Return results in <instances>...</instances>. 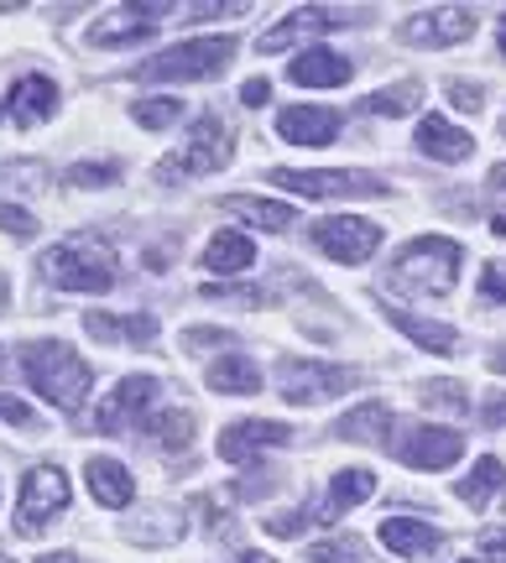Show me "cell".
<instances>
[{
	"instance_id": "cell-4",
	"label": "cell",
	"mask_w": 506,
	"mask_h": 563,
	"mask_svg": "<svg viewBox=\"0 0 506 563\" xmlns=\"http://www.w3.org/2000/svg\"><path fill=\"white\" fill-rule=\"evenodd\" d=\"M230 58H235V37H188L178 42V47H167V53H157V58H146L136 74H142L146 84L157 79H215V74H224L230 68Z\"/></svg>"
},
{
	"instance_id": "cell-22",
	"label": "cell",
	"mask_w": 506,
	"mask_h": 563,
	"mask_svg": "<svg viewBox=\"0 0 506 563\" xmlns=\"http://www.w3.org/2000/svg\"><path fill=\"white\" fill-rule=\"evenodd\" d=\"M84 329L100 344H136V350H146L157 340V319L152 313H125V319H116V313H84Z\"/></svg>"
},
{
	"instance_id": "cell-32",
	"label": "cell",
	"mask_w": 506,
	"mask_h": 563,
	"mask_svg": "<svg viewBox=\"0 0 506 563\" xmlns=\"http://www.w3.org/2000/svg\"><path fill=\"white\" fill-rule=\"evenodd\" d=\"M418 104H424V89L407 79V84H392V89H376V95H365L361 110H365V115H386V121H392V115H413Z\"/></svg>"
},
{
	"instance_id": "cell-55",
	"label": "cell",
	"mask_w": 506,
	"mask_h": 563,
	"mask_svg": "<svg viewBox=\"0 0 506 563\" xmlns=\"http://www.w3.org/2000/svg\"><path fill=\"white\" fill-rule=\"evenodd\" d=\"M0 563H16V559H11V553H0Z\"/></svg>"
},
{
	"instance_id": "cell-38",
	"label": "cell",
	"mask_w": 506,
	"mask_h": 563,
	"mask_svg": "<svg viewBox=\"0 0 506 563\" xmlns=\"http://www.w3.org/2000/svg\"><path fill=\"white\" fill-rule=\"evenodd\" d=\"M0 235H16V241H32L37 235V220L21 209V203H6L0 199Z\"/></svg>"
},
{
	"instance_id": "cell-6",
	"label": "cell",
	"mask_w": 506,
	"mask_h": 563,
	"mask_svg": "<svg viewBox=\"0 0 506 563\" xmlns=\"http://www.w3.org/2000/svg\"><path fill=\"white\" fill-rule=\"evenodd\" d=\"M266 178L287 188V194H304V199H382L386 178H371V173H344V167H272Z\"/></svg>"
},
{
	"instance_id": "cell-13",
	"label": "cell",
	"mask_w": 506,
	"mask_h": 563,
	"mask_svg": "<svg viewBox=\"0 0 506 563\" xmlns=\"http://www.w3.org/2000/svg\"><path fill=\"white\" fill-rule=\"evenodd\" d=\"M460 454H465V439L454 428H403L397 439V460L407 470H449Z\"/></svg>"
},
{
	"instance_id": "cell-18",
	"label": "cell",
	"mask_w": 506,
	"mask_h": 563,
	"mask_svg": "<svg viewBox=\"0 0 506 563\" xmlns=\"http://www.w3.org/2000/svg\"><path fill=\"white\" fill-rule=\"evenodd\" d=\"M382 313H386V323H392V329H403L407 340L418 344V350H428V355H460V350H465V344H460V334H454L449 323H439V319L407 313V308H386V302H382Z\"/></svg>"
},
{
	"instance_id": "cell-43",
	"label": "cell",
	"mask_w": 506,
	"mask_h": 563,
	"mask_svg": "<svg viewBox=\"0 0 506 563\" xmlns=\"http://www.w3.org/2000/svg\"><path fill=\"white\" fill-rule=\"evenodd\" d=\"M0 422H16V428H37L32 407L21 402V397H6V391H0Z\"/></svg>"
},
{
	"instance_id": "cell-31",
	"label": "cell",
	"mask_w": 506,
	"mask_h": 563,
	"mask_svg": "<svg viewBox=\"0 0 506 563\" xmlns=\"http://www.w3.org/2000/svg\"><path fill=\"white\" fill-rule=\"evenodd\" d=\"M502 485H506V464L496 460V454H486V460H475V470H470L465 481L454 485V496H460L465 506H475V511H481V506H486L491 496L502 490Z\"/></svg>"
},
{
	"instance_id": "cell-51",
	"label": "cell",
	"mask_w": 506,
	"mask_h": 563,
	"mask_svg": "<svg viewBox=\"0 0 506 563\" xmlns=\"http://www.w3.org/2000/svg\"><path fill=\"white\" fill-rule=\"evenodd\" d=\"M491 371H496V376H506V350H496V355H491Z\"/></svg>"
},
{
	"instance_id": "cell-29",
	"label": "cell",
	"mask_w": 506,
	"mask_h": 563,
	"mask_svg": "<svg viewBox=\"0 0 506 563\" xmlns=\"http://www.w3.org/2000/svg\"><path fill=\"white\" fill-rule=\"evenodd\" d=\"M386 428H392V407L386 402H361L334 422V433L350 443H386Z\"/></svg>"
},
{
	"instance_id": "cell-37",
	"label": "cell",
	"mask_w": 506,
	"mask_h": 563,
	"mask_svg": "<svg viewBox=\"0 0 506 563\" xmlns=\"http://www.w3.org/2000/svg\"><path fill=\"white\" fill-rule=\"evenodd\" d=\"M308 522H324V517H319V506H298V511H287V517H266L262 527L272 532V538H298Z\"/></svg>"
},
{
	"instance_id": "cell-10",
	"label": "cell",
	"mask_w": 506,
	"mask_h": 563,
	"mask_svg": "<svg viewBox=\"0 0 506 563\" xmlns=\"http://www.w3.org/2000/svg\"><path fill=\"white\" fill-rule=\"evenodd\" d=\"M157 376H125L121 386H110V397H100L95 407V433H125L146 422V407L157 402Z\"/></svg>"
},
{
	"instance_id": "cell-33",
	"label": "cell",
	"mask_w": 506,
	"mask_h": 563,
	"mask_svg": "<svg viewBox=\"0 0 506 563\" xmlns=\"http://www.w3.org/2000/svg\"><path fill=\"white\" fill-rule=\"evenodd\" d=\"M418 397H424V407H433V412H470V391L460 382H424L418 386Z\"/></svg>"
},
{
	"instance_id": "cell-19",
	"label": "cell",
	"mask_w": 506,
	"mask_h": 563,
	"mask_svg": "<svg viewBox=\"0 0 506 563\" xmlns=\"http://www.w3.org/2000/svg\"><path fill=\"white\" fill-rule=\"evenodd\" d=\"M121 532L136 548H173L183 532H188V517L173 511V506H146V511H136V517H125Z\"/></svg>"
},
{
	"instance_id": "cell-40",
	"label": "cell",
	"mask_w": 506,
	"mask_h": 563,
	"mask_svg": "<svg viewBox=\"0 0 506 563\" xmlns=\"http://www.w3.org/2000/svg\"><path fill=\"white\" fill-rule=\"evenodd\" d=\"M204 298H215V302H235V308H256V302H266L262 287H204Z\"/></svg>"
},
{
	"instance_id": "cell-34",
	"label": "cell",
	"mask_w": 506,
	"mask_h": 563,
	"mask_svg": "<svg viewBox=\"0 0 506 563\" xmlns=\"http://www.w3.org/2000/svg\"><path fill=\"white\" fill-rule=\"evenodd\" d=\"M178 115H183V100H178V95L136 100V125H146V131H167V125H178Z\"/></svg>"
},
{
	"instance_id": "cell-25",
	"label": "cell",
	"mask_w": 506,
	"mask_h": 563,
	"mask_svg": "<svg viewBox=\"0 0 506 563\" xmlns=\"http://www.w3.org/2000/svg\"><path fill=\"white\" fill-rule=\"evenodd\" d=\"M220 209H224V214H241L245 224H256V230H266V235H287V230H293V220H298L287 203L256 199V194H230Z\"/></svg>"
},
{
	"instance_id": "cell-5",
	"label": "cell",
	"mask_w": 506,
	"mask_h": 563,
	"mask_svg": "<svg viewBox=\"0 0 506 563\" xmlns=\"http://www.w3.org/2000/svg\"><path fill=\"white\" fill-rule=\"evenodd\" d=\"M355 382H361V371H350V365L298 361V355H287V361L277 365V391H283V402H293V407L334 402V397H344Z\"/></svg>"
},
{
	"instance_id": "cell-44",
	"label": "cell",
	"mask_w": 506,
	"mask_h": 563,
	"mask_svg": "<svg viewBox=\"0 0 506 563\" xmlns=\"http://www.w3.org/2000/svg\"><path fill=\"white\" fill-rule=\"evenodd\" d=\"M6 178L16 188H42V162H6Z\"/></svg>"
},
{
	"instance_id": "cell-54",
	"label": "cell",
	"mask_w": 506,
	"mask_h": 563,
	"mask_svg": "<svg viewBox=\"0 0 506 563\" xmlns=\"http://www.w3.org/2000/svg\"><path fill=\"white\" fill-rule=\"evenodd\" d=\"M496 42H502V53H506V16H502V26H496Z\"/></svg>"
},
{
	"instance_id": "cell-35",
	"label": "cell",
	"mask_w": 506,
	"mask_h": 563,
	"mask_svg": "<svg viewBox=\"0 0 506 563\" xmlns=\"http://www.w3.org/2000/svg\"><path fill=\"white\" fill-rule=\"evenodd\" d=\"M68 183L74 188H110V183H121V162H74Z\"/></svg>"
},
{
	"instance_id": "cell-30",
	"label": "cell",
	"mask_w": 506,
	"mask_h": 563,
	"mask_svg": "<svg viewBox=\"0 0 506 563\" xmlns=\"http://www.w3.org/2000/svg\"><path fill=\"white\" fill-rule=\"evenodd\" d=\"M251 262H256V245H251V235H235V230H220L215 241L204 245V266L220 272V277H235Z\"/></svg>"
},
{
	"instance_id": "cell-15",
	"label": "cell",
	"mask_w": 506,
	"mask_h": 563,
	"mask_svg": "<svg viewBox=\"0 0 506 563\" xmlns=\"http://www.w3.org/2000/svg\"><path fill=\"white\" fill-rule=\"evenodd\" d=\"M272 443H293V428L287 422H272V418H241L220 428V460L224 464H251V454H262Z\"/></svg>"
},
{
	"instance_id": "cell-9",
	"label": "cell",
	"mask_w": 506,
	"mask_h": 563,
	"mask_svg": "<svg viewBox=\"0 0 506 563\" xmlns=\"http://www.w3.org/2000/svg\"><path fill=\"white\" fill-rule=\"evenodd\" d=\"M481 16L470 5H433V11H418V16L403 21V42L413 47H460V42L475 37Z\"/></svg>"
},
{
	"instance_id": "cell-41",
	"label": "cell",
	"mask_w": 506,
	"mask_h": 563,
	"mask_svg": "<svg viewBox=\"0 0 506 563\" xmlns=\"http://www.w3.org/2000/svg\"><path fill=\"white\" fill-rule=\"evenodd\" d=\"M481 298L506 302V266L502 262H486V272H481Z\"/></svg>"
},
{
	"instance_id": "cell-3",
	"label": "cell",
	"mask_w": 506,
	"mask_h": 563,
	"mask_svg": "<svg viewBox=\"0 0 506 563\" xmlns=\"http://www.w3.org/2000/svg\"><path fill=\"white\" fill-rule=\"evenodd\" d=\"M460 262H465V251L449 241V235H418V241H407L397 251L392 287L424 292V298H444V292H454V282H460Z\"/></svg>"
},
{
	"instance_id": "cell-11",
	"label": "cell",
	"mask_w": 506,
	"mask_h": 563,
	"mask_svg": "<svg viewBox=\"0 0 506 563\" xmlns=\"http://www.w3.org/2000/svg\"><path fill=\"white\" fill-rule=\"evenodd\" d=\"M314 245L324 251L329 262H344V266H361L376 256V245H382V224L371 220H319L314 224Z\"/></svg>"
},
{
	"instance_id": "cell-20",
	"label": "cell",
	"mask_w": 506,
	"mask_h": 563,
	"mask_svg": "<svg viewBox=\"0 0 506 563\" xmlns=\"http://www.w3.org/2000/svg\"><path fill=\"white\" fill-rule=\"evenodd\" d=\"M350 74H355L350 58H344V53H329V47H308L304 58L287 63V79L304 84V89H340Z\"/></svg>"
},
{
	"instance_id": "cell-7",
	"label": "cell",
	"mask_w": 506,
	"mask_h": 563,
	"mask_svg": "<svg viewBox=\"0 0 506 563\" xmlns=\"http://www.w3.org/2000/svg\"><path fill=\"white\" fill-rule=\"evenodd\" d=\"M68 511V475L58 464H32L16 496V532L21 538H37L42 527H53Z\"/></svg>"
},
{
	"instance_id": "cell-21",
	"label": "cell",
	"mask_w": 506,
	"mask_h": 563,
	"mask_svg": "<svg viewBox=\"0 0 506 563\" xmlns=\"http://www.w3.org/2000/svg\"><path fill=\"white\" fill-rule=\"evenodd\" d=\"M418 152L433 162H465L475 152V136L460 131L454 121H444V115H424L418 121Z\"/></svg>"
},
{
	"instance_id": "cell-24",
	"label": "cell",
	"mask_w": 506,
	"mask_h": 563,
	"mask_svg": "<svg viewBox=\"0 0 506 563\" xmlns=\"http://www.w3.org/2000/svg\"><path fill=\"white\" fill-rule=\"evenodd\" d=\"M376 538H382L386 553H397V559H418V553H433V548L444 543L439 527L418 522V517H386Z\"/></svg>"
},
{
	"instance_id": "cell-39",
	"label": "cell",
	"mask_w": 506,
	"mask_h": 563,
	"mask_svg": "<svg viewBox=\"0 0 506 563\" xmlns=\"http://www.w3.org/2000/svg\"><path fill=\"white\" fill-rule=\"evenodd\" d=\"M444 95H449V104H454L460 115H475V110L486 104V100H481V84H465V79H449Z\"/></svg>"
},
{
	"instance_id": "cell-50",
	"label": "cell",
	"mask_w": 506,
	"mask_h": 563,
	"mask_svg": "<svg viewBox=\"0 0 506 563\" xmlns=\"http://www.w3.org/2000/svg\"><path fill=\"white\" fill-rule=\"evenodd\" d=\"M491 235H502L506 241V214H491Z\"/></svg>"
},
{
	"instance_id": "cell-49",
	"label": "cell",
	"mask_w": 506,
	"mask_h": 563,
	"mask_svg": "<svg viewBox=\"0 0 506 563\" xmlns=\"http://www.w3.org/2000/svg\"><path fill=\"white\" fill-rule=\"evenodd\" d=\"M37 563H84V559H79V553H42Z\"/></svg>"
},
{
	"instance_id": "cell-36",
	"label": "cell",
	"mask_w": 506,
	"mask_h": 563,
	"mask_svg": "<svg viewBox=\"0 0 506 563\" xmlns=\"http://www.w3.org/2000/svg\"><path fill=\"white\" fill-rule=\"evenodd\" d=\"M314 563H365L361 559V538H324V543L308 548Z\"/></svg>"
},
{
	"instance_id": "cell-2",
	"label": "cell",
	"mask_w": 506,
	"mask_h": 563,
	"mask_svg": "<svg viewBox=\"0 0 506 563\" xmlns=\"http://www.w3.org/2000/svg\"><path fill=\"white\" fill-rule=\"evenodd\" d=\"M21 371L26 382L37 386L47 402L58 412H79L89 402V386H95V371L58 340H42V344H21Z\"/></svg>"
},
{
	"instance_id": "cell-47",
	"label": "cell",
	"mask_w": 506,
	"mask_h": 563,
	"mask_svg": "<svg viewBox=\"0 0 506 563\" xmlns=\"http://www.w3.org/2000/svg\"><path fill=\"white\" fill-rule=\"evenodd\" d=\"M272 100V84L266 79H245L241 84V104H251V110H256V104H266Z\"/></svg>"
},
{
	"instance_id": "cell-26",
	"label": "cell",
	"mask_w": 506,
	"mask_h": 563,
	"mask_svg": "<svg viewBox=\"0 0 506 563\" xmlns=\"http://www.w3.org/2000/svg\"><path fill=\"white\" fill-rule=\"evenodd\" d=\"M371 496H376V475H371V470H361V464H350V470H340V475L329 481V496H324V506H319V517H324V522H334L340 511L371 501Z\"/></svg>"
},
{
	"instance_id": "cell-57",
	"label": "cell",
	"mask_w": 506,
	"mask_h": 563,
	"mask_svg": "<svg viewBox=\"0 0 506 563\" xmlns=\"http://www.w3.org/2000/svg\"><path fill=\"white\" fill-rule=\"evenodd\" d=\"M465 563H470V559H465Z\"/></svg>"
},
{
	"instance_id": "cell-48",
	"label": "cell",
	"mask_w": 506,
	"mask_h": 563,
	"mask_svg": "<svg viewBox=\"0 0 506 563\" xmlns=\"http://www.w3.org/2000/svg\"><path fill=\"white\" fill-rule=\"evenodd\" d=\"M491 188H496V194H506V162H496V167H491Z\"/></svg>"
},
{
	"instance_id": "cell-23",
	"label": "cell",
	"mask_w": 506,
	"mask_h": 563,
	"mask_svg": "<svg viewBox=\"0 0 506 563\" xmlns=\"http://www.w3.org/2000/svg\"><path fill=\"white\" fill-rule=\"evenodd\" d=\"M84 481H89V496L100 506H110V511L136 501V481H131V470L121 460H89L84 464Z\"/></svg>"
},
{
	"instance_id": "cell-28",
	"label": "cell",
	"mask_w": 506,
	"mask_h": 563,
	"mask_svg": "<svg viewBox=\"0 0 506 563\" xmlns=\"http://www.w3.org/2000/svg\"><path fill=\"white\" fill-rule=\"evenodd\" d=\"M209 391H224V397H256L262 391V365L245 361V355H220L209 365Z\"/></svg>"
},
{
	"instance_id": "cell-53",
	"label": "cell",
	"mask_w": 506,
	"mask_h": 563,
	"mask_svg": "<svg viewBox=\"0 0 506 563\" xmlns=\"http://www.w3.org/2000/svg\"><path fill=\"white\" fill-rule=\"evenodd\" d=\"M241 563H277V559H266V553H241Z\"/></svg>"
},
{
	"instance_id": "cell-27",
	"label": "cell",
	"mask_w": 506,
	"mask_h": 563,
	"mask_svg": "<svg viewBox=\"0 0 506 563\" xmlns=\"http://www.w3.org/2000/svg\"><path fill=\"white\" fill-rule=\"evenodd\" d=\"M142 439L152 443V449H163V454H178V449H188V443H194V412H188V407L152 412V418L142 422Z\"/></svg>"
},
{
	"instance_id": "cell-1",
	"label": "cell",
	"mask_w": 506,
	"mask_h": 563,
	"mask_svg": "<svg viewBox=\"0 0 506 563\" xmlns=\"http://www.w3.org/2000/svg\"><path fill=\"white\" fill-rule=\"evenodd\" d=\"M42 277L63 287V292H89V298H100L110 292L116 282H121V262H116V251L95 235H68L58 241L47 256H42Z\"/></svg>"
},
{
	"instance_id": "cell-16",
	"label": "cell",
	"mask_w": 506,
	"mask_h": 563,
	"mask_svg": "<svg viewBox=\"0 0 506 563\" xmlns=\"http://www.w3.org/2000/svg\"><path fill=\"white\" fill-rule=\"evenodd\" d=\"M53 110H58V84L47 79V74H21L11 84V95H6V121L21 125V131L42 125Z\"/></svg>"
},
{
	"instance_id": "cell-14",
	"label": "cell",
	"mask_w": 506,
	"mask_h": 563,
	"mask_svg": "<svg viewBox=\"0 0 506 563\" xmlns=\"http://www.w3.org/2000/svg\"><path fill=\"white\" fill-rule=\"evenodd\" d=\"M167 11H178V5H121L110 16L89 21V47H125V42L152 37Z\"/></svg>"
},
{
	"instance_id": "cell-42",
	"label": "cell",
	"mask_w": 506,
	"mask_h": 563,
	"mask_svg": "<svg viewBox=\"0 0 506 563\" xmlns=\"http://www.w3.org/2000/svg\"><path fill=\"white\" fill-rule=\"evenodd\" d=\"M183 344L188 350H220V344H235V334H224V329H183Z\"/></svg>"
},
{
	"instance_id": "cell-56",
	"label": "cell",
	"mask_w": 506,
	"mask_h": 563,
	"mask_svg": "<svg viewBox=\"0 0 506 563\" xmlns=\"http://www.w3.org/2000/svg\"><path fill=\"white\" fill-rule=\"evenodd\" d=\"M0 371H6V350H0Z\"/></svg>"
},
{
	"instance_id": "cell-12",
	"label": "cell",
	"mask_w": 506,
	"mask_h": 563,
	"mask_svg": "<svg viewBox=\"0 0 506 563\" xmlns=\"http://www.w3.org/2000/svg\"><path fill=\"white\" fill-rule=\"evenodd\" d=\"M350 21H361V11H340V5H298V11H287L272 32H262V53H283L293 42L304 37H319V32H334V26H350Z\"/></svg>"
},
{
	"instance_id": "cell-52",
	"label": "cell",
	"mask_w": 506,
	"mask_h": 563,
	"mask_svg": "<svg viewBox=\"0 0 506 563\" xmlns=\"http://www.w3.org/2000/svg\"><path fill=\"white\" fill-rule=\"evenodd\" d=\"M6 302H11V277L0 272V308H6Z\"/></svg>"
},
{
	"instance_id": "cell-46",
	"label": "cell",
	"mask_w": 506,
	"mask_h": 563,
	"mask_svg": "<svg viewBox=\"0 0 506 563\" xmlns=\"http://www.w3.org/2000/svg\"><path fill=\"white\" fill-rule=\"evenodd\" d=\"M481 422H486V428H506V391H491Z\"/></svg>"
},
{
	"instance_id": "cell-17",
	"label": "cell",
	"mask_w": 506,
	"mask_h": 563,
	"mask_svg": "<svg viewBox=\"0 0 506 563\" xmlns=\"http://www.w3.org/2000/svg\"><path fill=\"white\" fill-rule=\"evenodd\" d=\"M277 136L293 141V146H329L340 136V110L329 104H293L277 115Z\"/></svg>"
},
{
	"instance_id": "cell-45",
	"label": "cell",
	"mask_w": 506,
	"mask_h": 563,
	"mask_svg": "<svg viewBox=\"0 0 506 563\" xmlns=\"http://www.w3.org/2000/svg\"><path fill=\"white\" fill-rule=\"evenodd\" d=\"M481 553H486V563H506V527L481 532Z\"/></svg>"
},
{
	"instance_id": "cell-8",
	"label": "cell",
	"mask_w": 506,
	"mask_h": 563,
	"mask_svg": "<svg viewBox=\"0 0 506 563\" xmlns=\"http://www.w3.org/2000/svg\"><path fill=\"white\" fill-rule=\"evenodd\" d=\"M235 157V141H230V125L209 110V115H199L194 121V136H188V146H183L178 157H167L157 173H163V183H178L173 173H220L224 162Z\"/></svg>"
}]
</instances>
